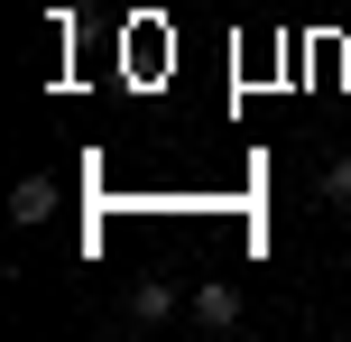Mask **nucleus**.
<instances>
[{
  "label": "nucleus",
  "instance_id": "20e7f679",
  "mask_svg": "<svg viewBox=\"0 0 351 342\" xmlns=\"http://www.w3.org/2000/svg\"><path fill=\"white\" fill-rule=\"evenodd\" d=\"M324 204H351V158H333V167H324Z\"/></svg>",
  "mask_w": 351,
  "mask_h": 342
},
{
  "label": "nucleus",
  "instance_id": "f03ea898",
  "mask_svg": "<svg viewBox=\"0 0 351 342\" xmlns=\"http://www.w3.org/2000/svg\"><path fill=\"white\" fill-rule=\"evenodd\" d=\"M167 315H176V287H167V278L130 287V324H167Z\"/></svg>",
  "mask_w": 351,
  "mask_h": 342
},
{
  "label": "nucleus",
  "instance_id": "f257e3e1",
  "mask_svg": "<svg viewBox=\"0 0 351 342\" xmlns=\"http://www.w3.org/2000/svg\"><path fill=\"white\" fill-rule=\"evenodd\" d=\"M194 324L231 333V324H241V287H231V278H204V287H194Z\"/></svg>",
  "mask_w": 351,
  "mask_h": 342
},
{
  "label": "nucleus",
  "instance_id": "7ed1b4c3",
  "mask_svg": "<svg viewBox=\"0 0 351 342\" xmlns=\"http://www.w3.org/2000/svg\"><path fill=\"white\" fill-rule=\"evenodd\" d=\"M56 213V185L47 176H19V195H10V222H47Z\"/></svg>",
  "mask_w": 351,
  "mask_h": 342
}]
</instances>
